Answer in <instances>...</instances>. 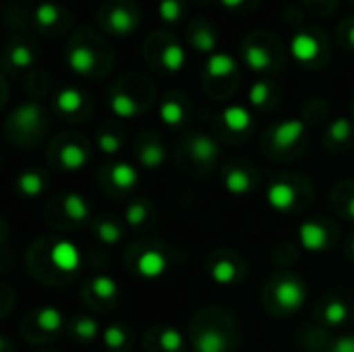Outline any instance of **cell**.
<instances>
[{"label":"cell","mask_w":354,"mask_h":352,"mask_svg":"<svg viewBox=\"0 0 354 352\" xmlns=\"http://www.w3.org/2000/svg\"><path fill=\"white\" fill-rule=\"evenodd\" d=\"M305 286L297 278H282L274 288V301L282 311H297L305 303Z\"/></svg>","instance_id":"6da1fadb"},{"label":"cell","mask_w":354,"mask_h":352,"mask_svg":"<svg viewBox=\"0 0 354 352\" xmlns=\"http://www.w3.org/2000/svg\"><path fill=\"white\" fill-rule=\"evenodd\" d=\"M299 239L303 249H307L309 253H322L330 247V232L313 220L303 222L299 226Z\"/></svg>","instance_id":"7a4b0ae2"},{"label":"cell","mask_w":354,"mask_h":352,"mask_svg":"<svg viewBox=\"0 0 354 352\" xmlns=\"http://www.w3.org/2000/svg\"><path fill=\"white\" fill-rule=\"evenodd\" d=\"M303 135H305L303 120L290 118V120L276 124V129L272 131V141L276 149H292L303 139Z\"/></svg>","instance_id":"3957f363"},{"label":"cell","mask_w":354,"mask_h":352,"mask_svg":"<svg viewBox=\"0 0 354 352\" xmlns=\"http://www.w3.org/2000/svg\"><path fill=\"white\" fill-rule=\"evenodd\" d=\"M50 257H52V263L56 266V270H60V272H77V268L81 263V253L71 241L54 243L50 249Z\"/></svg>","instance_id":"277c9868"},{"label":"cell","mask_w":354,"mask_h":352,"mask_svg":"<svg viewBox=\"0 0 354 352\" xmlns=\"http://www.w3.org/2000/svg\"><path fill=\"white\" fill-rule=\"evenodd\" d=\"M268 205L276 212H288L297 205V189L290 183L278 180L268 187Z\"/></svg>","instance_id":"5b68a950"},{"label":"cell","mask_w":354,"mask_h":352,"mask_svg":"<svg viewBox=\"0 0 354 352\" xmlns=\"http://www.w3.org/2000/svg\"><path fill=\"white\" fill-rule=\"evenodd\" d=\"M135 270L139 276L147 278V280H156L160 278L166 270H168V261L166 257L156 251V249H147L143 251L139 257H137V263H135Z\"/></svg>","instance_id":"8992f818"},{"label":"cell","mask_w":354,"mask_h":352,"mask_svg":"<svg viewBox=\"0 0 354 352\" xmlns=\"http://www.w3.org/2000/svg\"><path fill=\"white\" fill-rule=\"evenodd\" d=\"M290 52H292L295 60H299V62L315 60L317 54H319V39H317V35H313L311 31L295 33V37L290 41Z\"/></svg>","instance_id":"52a82bcc"},{"label":"cell","mask_w":354,"mask_h":352,"mask_svg":"<svg viewBox=\"0 0 354 352\" xmlns=\"http://www.w3.org/2000/svg\"><path fill=\"white\" fill-rule=\"evenodd\" d=\"M10 122L21 133H35L41 124V110L37 104H23L10 114Z\"/></svg>","instance_id":"ba28073f"},{"label":"cell","mask_w":354,"mask_h":352,"mask_svg":"<svg viewBox=\"0 0 354 352\" xmlns=\"http://www.w3.org/2000/svg\"><path fill=\"white\" fill-rule=\"evenodd\" d=\"M218 154H220V149H218L216 141H214L212 137L203 135V133L195 135V137L191 139V143H189V156H191L193 162H197V164L207 166V164H212V162L218 158Z\"/></svg>","instance_id":"9c48e42d"},{"label":"cell","mask_w":354,"mask_h":352,"mask_svg":"<svg viewBox=\"0 0 354 352\" xmlns=\"http://www.w3.org/2000/svg\"><path fill=\"white\" fill-rule=\"evenodd\" d=\"M137 27V15L133 8L129 6H114L108 15V29L112 33H118V35H124V33H131L135 31Z\"/></svg>","instance_id":"30bf717a"},{"label":"cell","mask_w":354,"mask_h":352,"mask_svg":"<svg viewBox=\"0 0 354 352\" xmlns=\"http://www.w3.org/2000/svg\"><path fill=\"white\" fill-rule=\"evenodd\" d=\"M195 352H228V338L214 328H205L195 334Z\"/></svg>","instance_id":"8fae6325"},{"label":"cell","mask_w":354,"mask_h":352,"mask_svg":"<svg viewBox=\"0 0 354 352\" xmlns=\"http://www.w3.org/2000/svg\"><path fill=\"white\" fill-rule=\"evenodd\" d=\"M66 62L73 73L89 75L95 66V54L89 46H73L66 54Z\"/></svg>","instance_id":"7c38bea8"},{"label":"cell","mask_w":354,"mask_h":352,"mask_svg":"<svg viewBox=\"0 0 354 352\" xmlns=\"http://www.w3.org/2000/svg\"><path fill=\"white\" fill-rule=\"evenodd\" d=\"M224 187L232 195H245L253 189V178L247 170H243L239 166H230L224 172Z\"/></svg>","instance_id":"4fadbf2b"},{"label":"cell","mask_w":354,"mask_h":352,"mask_svg":"<svg viewBox=\"0 0 354 352\" xmlns=\"http://www.w3.org/2000/svg\"><path fill=\"white\" fill-rule=\"evenodd\" d=\"M236 71V62L232 56L224 54V52H216L207 58V64H205V73L207 77H214V79H224V77H230L232 73Z\"/></svg>","instance_id":"5bb4252c"},{"label":"cell","mask_w":354,"mask_h":352,"mask_svg":"<svg viewBox=\"0 0 354 352\" xmlns=\"http://www.w3.org/2000/svg\"><path fill=\"white\" fill-rule=\"evenodd\" d=\"M236 274H239V268L234 263V259L230 257H218L212 266H209V276L214 282L222 284V286H228L236 280Z\"/></svg>","instance_id":"9a60e30c"},{"label":"cell","mask_w":354,"mask_h":352,"mask_svg":"<svg viewBox=\"0 0 354 352\" xmlns=\"http://www.w3.org/2000/svg\"><path fill=\"white\" fill-rule=\"evenodd\" d=\"M222 120L232 133H245L251 127V112L243 106H228L222 112Z\"/></svg>","instance_id":"2e32d148"},{"label":"cell","mask_w":354,"mask_h":352,"mask_svg":"<svg viewBox=\"0 0 354 352\" xmlns=\"http://www.w3.org/2000/svg\"><path fill=\"white\" fill-rule=\"evenodd\" d=\"M87 162V149L79 143H64L60 147V166L64 170H79Z\"/></svg>","instance_id":"e0dca14e"},{"label":"cell","mask_w":354,"mask_h":352,"mask_svg":"<svg viewBox=\"0 0 354 352\" xmlns=\"http://www.w3.org/2000/svg\"><path fill=\"white\" fill-rule=\"evenodd\" d=\"M137 178H139L137 170L131 164H127V162H118V164L110 166V183L116 189L127 191V189L137 185Z\"/></svg>","instance_id":"ac0fdd59"},{"label":"cell","mask_w":354,"mask_h":352,"mask_svg":"<svg viewBox=\"0 0 354 352\" xmlns=\"http://www.w3.org/2000/svg\"><path fill=\"white\" fill-rule=\"evenodd\" d=\"M35 326L46 332V334H56L62 330V324H64V317L62 313L56 309V307H41L35 315Z\"/></svg>","instance_id":"d6986e66"},{"label":"cell","mask_w":354,"mask_h":352,"mask_svg":"<svg viewBox=\"0 0 354 352\" xmlns=\"http://www.w3.org/2000/svg\"><path fill=\"white\" fill-rule=\"evenodd\" d=\"M62 207H64V214L73 222H83L89 218V205H87L85 197H81L79 193H66L62 197Z\"/></svg>","instance_id":"ffe728a7"},{"label":"cell","mask_w":354,"mask_h":352,"mask_svg":"<svg viewBox=\"0 0 354 352\" xmlns=\"http://www.w3.org/2000/svg\"><path fill=\"white\" fill-rule=\"evenodd\" d=\"M166 160V149L158 143V141H147L141 149H139V162L143 168L156 170L164 164Z\"/></svg>","instance_id":"44dd1931"},{"label":"cell","mask_w":354,"mask_h":352,"mask_svg":"<svg viewBox=\"0 0 354 352\" xmlns=\"http://www.w3.org/2000/svg\"><path fill=\"white\" fill-rule=\"evenodd\" d=\"M81 106H83V95H81L79 89H75V87H64V89L58 91V95H56V108H58L60 112H64V114H75V112L81 110Z\"/></svg>","instance_id":"7402d4cb"},{"label":"cell","mask_w":354,"mask_h":352,"mask_svg":"<svg viewBox=\"0 0 354 352\" xmlns=\"http://www.w3.org/2000/svg\"><path fill=\"white\" fill-rule=\"evenodd\" d=\"M17 189L25 197H37L44 191V178L37 170H27V172L19 174Z\"/></svg>","instance_id":"603a6c76"},{"label":"cell","mask_w":354,"mask_h":352,"mask_svg":"<svg viewBox=\"0 0 354 352\" xmlns=\"http://www.w3.org/2000/svg\"><path fill=\"white\" fill-rule=\"evenodd\" d=\"M243 56H245L247 66L253 68V71H266L270 66V62H272L270 52L263 46H255V44H247L245 50H243Z\"/></svg>","instance_id":"cb8c5ba5"},{"label":"cell","mask_w":354,"mask_h":352,"mask_svg":"<svg viewBox=\"0 0 354 352\" xmlns=\"http://www.w3.org/2000/svg\"><path fill=\"white\" fill-rule=\"evenodd\" d=\"M218 35L214 33V29L209 25H195L193 33H191V44L193 48L201 50V52H212L216 48Z\"/></svg>","instance_id":"d4e9b609"},{"label":"cell","mask_w":354,"mask_h":352,"mask_svg":"<svg viewBox=\"0 0 354 352\" xmlns=\"http://www.w3.org/2000/svg\"><path fill=\"white\" fill-rule=\"evenodd\" d=\"M160 118L168 127H178L185 120V108H183V104L178 100H174V98L164 100L162 106H160Z\"/></svg>","instance_id":"484cf974"},{"label":"cell","mask_w":354,"mask_h":352,"mask_svg":"<svg viewBox=\"0 0 354 352\" xmlns=\"http://www.w3.org/2000/svg\"><path fill=\"white\" fill-rule=\"evenodd\" d=\"M185 60H187V54L185 50L176 44V41H170L164 50H162V64L164 68H168L170 73H176L185 66Z\"/></svg>","instance_id":"4316f807"},{"label":"cell","mask_w":354,"mask_h":352,"mask_svg":"<svg viewBox=\"0 0 354 352\" xmlns=\"http://www.w3.org/2000/svg\"><path fill=\"white\" fill-rule=\"evenodd\" d=\"M89 286H91L93 295L97 299H102V301H112V299L118 297V284H116V280L110 278V276H106V274L104 276H95L89 282Z\"/></svg>","instance_id":"83f0119b"},{"label":"cell","mask_w":354,"mask_h":352,"mask_svg":"<svg viewBox=\"0 0 354 352\" xmlns=\"http://www.w3.org/2000/svg\"><path fill=\"white\" fill-rule=\"evenodd\" d=\"M110 108H112V112H114L116 116H120V118H131V116H135V114L139 112L137 102H135L131 95L120 93V91L110 95Z\"/></svg>","instance_id":"f1b7e54d"},{"label":"cell","mask_w":354,"mask_h":352,"mask_svg":"<svg viewBox=\"0 0 354 352\" xmlns=\"http://www.w3.org/2000/svg\"><path fill=\"white\" fill-rule=\"evenodd\" d=\"M322 317H324V322L330 324V326H340V324H344L346 317H348V307H346L344 301L332 299V301H328V305L324 307Z\"/></svg>","instance_id":"f546056e"},{"label":"cell","mask_w":354,"mask_h":352,"mask_svg":"<svg viewBox=\"0 0 354 352\" xmlns=\"http://www.w3.org/2000/svg\"><path fill=\"white\" fill-rule=\"evenodd\" d=\"M95 237H97L104 245H114V243L120 241L122 228H120L116 222H112V220H100V222L95 224Z\"/></svg>","instance_id":"4dcf8cb0"},{"label":"cell","mask_w":354,"mask_h":352,"mask_svg":"<svg viewBox=\"0 0 354 352\" xmlns=\"http://www.w3.org/2000/svg\"><path fill=\"white\" fill-rule=\"evenodd\" d=\"M97 334H100V326H97V322H95L93 317L83 315V317H79V319L73 324V336H77L79 340L89 342V340L97 338Z\"/></svg>","instance_id":"1f68e13d"},{"label":"cell","mask_w":354,"mask_h":352,"mask_svg":"<svg viewBox=\"0 0 354 352\" xmlns=\"http://www.w3.org/2000/svg\"><path fill=\"white\" fill-rule=\"evenodd\" d=\"M185 346L183 334L176 328H164L160 332V349L166 352H180Z\"/></svg>","instance_id":"d6a6232c"},{"label":"cell","mask_w":354,"mask_h":352,"mask_svg":"<svg viewBox=\"0 0 354 352\" xmlns=\"http://www.w3.org/2000/svg\"><path fill=\"white\" fill-rule=\"evenodd\" d=\"M58 15H60V8L52 2H41L35 8V21L41 27H52L58 21Z\"/></svg>","instance_id":"836d02e7"},{"label":"cell","mask_w":354,"mask_h":352,"mask_svg":"<svg viewBox=\"0 0 354 352\" xmlns=\"http://www.w3.org/2000/svg\"><path fill=\"white\" fill-rule=\"evenodd\" d=\"M104 344L110 351H122L127 346V332L120 326H110L104 330Z\"/></svg>","instance_id":"e575fe53"},{"label":"cell","mask_w":354,"mask_h":352,"mask_svg":"<svg viewBox=\"0 0 354 352\" xmlns=\"http://www.w3.org/2000/svg\"><path fill=\"white\" fill-rule=\"evenodd\" d=\"M8 60H10V64H12V66H17V68H25V66H29V64L33 62V52H31V48H29V46H25V44H17V46H12V48H10Z\"/></svg>","instance_id":"d590c367"},{"label":"cell","mask_w":354,"mask_h":352,"mask_svg":"<svg viewBox=\"0 0 354 352\" xmlns=\"http://www.w3.org/2000/svg\"><path fill=\"white\" fill-rule=\"evenodd\" d=\"M330 139L336 141V143H342V141H348L351 135H353V124L348 118H336L332 124H330V131H328Z\"/></svg>","instance_id":"8d00e7d4"},{"label":"cell","mask_w":354,"mask_h":352,"mask_svg":"<svg viewBox=\"0 0 354 352\" xmlns=\"http://www.w3.org/2000/svg\"><path fill=\"white\" fill-rule=\"evenodd\" d=\"M180 12H183L180 0H160V4H158V15L166 23H174L180 17Z\"/></svg>","instance_id":"74e56055"},{"label":"cell","mask_w":354,"mask_h":352,"mask_svg":"<svg viewBox=\"0 0 354 352\" xmlns=\"http://www.w3.org/2000/svg\"><path fill=\"white\" fill-rule=\"evenodd\" d=\"M249 100H251V104L257 106V108L266 106L268 100H270V83H266V81L253 83V87L249 89Z\"/></svg>","instance_id":"f35d334b"},{"label":"cell","mask_w":354,"mask_h":352,"mask_svg":"<svg viewBox=\"0 0 354 352\" xmlns=\"http://www.w3.org/2000/svg\"><path fill=\"white\" fill-rule=\"evenodd\" d=\"M147 214H149V210H147V203H143V201H137V203H133V205H129L127 207V222L131 224V226H139V224H143L145 220H147Z\"/></svg>","instance_id":"ab89813d"},{"label":"cell","mask_w":354,"mask_h":352,"mask_svg":"<svg viewBox=\"0 0 354 352\" xmlns=\"http://www.w3.org/2000/svg\"><path fill=\"white\" fill-rule=\"evenodd\" d=\"M97 145L104 154L112 156L120 149V137L114 133H102V135H97Z\"/></svg>","instance_id":"60d3db41"},{"label":"cell","mask_w":354,"mask_h":352,"mask_svg":"<svg viewBox=\"0 0 354 352\" xmlns=\"http://www.w3.org/2000/svg\"><path fill=\"white\" fill-rule=\"evenodd\" d=\"M330 352H354V336H342V338H338L332 344Z\"/></svg>","instance_id":"b9f144b4"},{"label":"cell","mask_w":354,"mask_h":352,"mask_svg":"<svg viewBox=\"0 0 354 352\" xmlns=\"http://www.w3.org/2000/svg\"><path fill=\"white\" fill-rule=\"evenodd\" d=\"M226 8H239L245 0H220Z\"/></svg>","instance_id":"7bdbcfd3"},{"label":"cell","mask_w":354,"mask_h":352,"mask_svg":"<svg viewBox=\"0 0 354 352\" xmlns=\"http://www.w3.org/2000/svg\"><path fill=\"white\" fill-rule=\"evenodd\" d=\"M346 214L351 216V220H354V195L348 199V203H346Z\"/></svg>","instance_id":"ee69618b"},{"label":"cell","mask_w":354,"mask_h":352,"mask_svg":"<svg viewBox=\"0 0 354 352\" xmlns=\"http://www.w3.org/2000/svg\"><path fill=\"white\" fill-rule=\"evenodd\" d=\"M348 41H351V46L354 48V25L351 27V31H348Z\"/></svg>","instance_id":"f6af8a7d"},{"label":"cell","mask_w":354,"mask_h":352,"mask_svg":"<svg viewBox=\"0 0 354 352\" xmlns=\"http://www.w3.org/2000/svg\"><path fill=\"white\" fill-rule=\"evenodd\" d=\"M351 253H353V257H354V239L351 241Z\"/></svg>","instance_id":"bcb514c9"}]
</instances>
